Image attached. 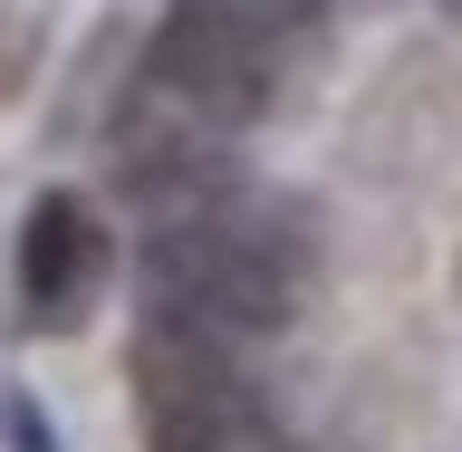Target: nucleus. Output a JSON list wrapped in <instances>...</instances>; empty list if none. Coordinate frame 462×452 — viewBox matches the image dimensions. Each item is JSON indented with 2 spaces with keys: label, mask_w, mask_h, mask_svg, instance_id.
Masks as SVG:
<instances>
[{
  "label": "nucleus",
  "mask_w": 462,
  "mask_h": 452,
  "mask_svg": "<svg viewBox=\"0 0 462 452\" xmlns=\"http://www.w3.org/2000/svg\"><path fill=\"white\" fill-rule=\"evenodd\" d=\"M299 289H309V231L280 202H251L241 183L144 222V309L164 318H193L251 346L299 318Z\"/></svg>",
  "instance_id": "1"
},
{
  "label": "nucleus",
  "mask_w": 462,
  "mask_h": 452,
  "mask_svg": "<svg viewBox=\"0 0 462 452\" xmlns=\"http://www.w3.org/2000/svg\"><path fill=\"white\" fill-rule=\"evenodd\" d=\"M135 404H144V452H270L280 443L251 366H241V337L164 318V309H144L135 327Z\"/></svg>",
  "instance_id": "2"
},
{
  "label": "nucleus",
  "mask_w": 462,
  "mask_h": 452,
  "mask_svg": "<svg viewBox=\"0 0 462 452\" xmlns=\"http://www.w3.org/2000/svg\"><path fill=\"white\" fill-rule=\"evenodd\" d=\"M280 68H289V49H270L251 20H231L222 0H173L164 29H154V58H144V78L164 87L173 106L212 115L231 135L280 97Z\"/></svg>",
  "instance_id": "3"
},
{
  "label": "nucleus",
  "mask_w": 462,
  "mask_h": 452,
  "mask_svg": "<svg viewBox=\"0 0 462 452\" xmlns=\"http://www.w3.org/2000/svg\"><path fill=\"white\" fill-rule=\"evenodd\" d=\"M116 173H125V193H135L144 222H164V212H183V202L231 193V125L173 106L164 87L144 78L135 106L116 115Z\"/></svg>",
  "instance_id": "4"
},
{
  "label": "nucleus",
  "mask_w": 462,
  "mask_h": 452,
  "mask_svg": "<svg viewBox=\"0 0 462 452\" xmlns=\"http://www.w3.org/2000/svg\"><path fill=\"white\" fill-rule=\"evenodd\" d=\"M97 280H106V222H97L78 193H49L29 212V231H20V299H29V318L68 327V318L97 299Z\"/></svg>",
  "instance_id": "5"
},
{
  "label": "nucleus",
  "mask_w": 462,
  "mask_h": 452,
  "mask_svg": "<svg viewBox=\"0 0 462 452\" xmlns=\"http://www.w3.org/2000/svg\"><path fill=\"white\" fill-rule=\"evenodd\" d=\"M10 443H20V452H58L49 424H39V404H10Z\"/></svg>",
  "instance_id": "6"
}]
</instances>
